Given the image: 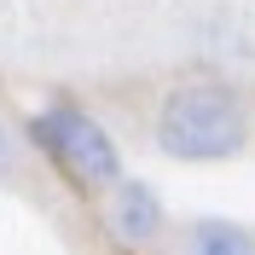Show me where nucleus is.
Returning <instances> with one entry per match:
<instances>
[{"instance_id": "obj_3", "label": "nucleus", "mask_w": 255, "mask_h": 255, "mask_svg": "<svg viewBox=\"0 0 255 255\" xmlns=\"http://www.w3.org/2000/svg\"><path fill=\"white\" fill-rule=\"evenodd\" d=\"M111 221H116V232H122L128 244H151V238H157V226H162V203H157V191L139 186V180H122V186H116V209H111Z\"/></svg>"}, {"instance_id": "obj_2", "label": "nucleus", "mask_w": 255, "mask_h": 255, "mask_svg": "<svg viewBox=\"0 0 255 255\" xmlns=\"http://www.w3.org/2000/svg\"><path fill=\"white\" fill-rule=\"evenodd\" d=\"M29 133L64 174L81 180V186H116V174H122V157H116L111 133L87 111H76V105H47L29 122Z\"/></svg>"}, {"instance_id": "obj_4", "label": "nucleus", "mask_w": 255, "mask_h": 255, "mask_svg": "<svg viewBox=\"0 0 255 255\" xmlns=\"http://www.w3.org/2000/svg\"><path fill=\"white\" fill-rule=\"evenodd\" d=\"M191 255H255V238L244 226H232V221H197Z\"/></svg>"}, {"instance_id": "obj_1", "label": "nucleus", "mask_w": 255, "mask_h": 255, "mask_svg": "<svg viewBox=\"0 0 255 255\" xmlns=\"http://www.w3.org/2000/svg\"><path fill=\"white\" fill-rule=\"evenodd\" d=\"M157 145L180 162H221L244 145V105L209 81L174 87L157 111Z\"/></svg>"}, {"instance_id": "obj_5", "label": "nucleus", "mask_w": 255, "mask_h": 255, "mask_svg": "<svg viewBox=\"0 0 255 255\" xmlns=\"http://www.w3.org/2000/svg\"><path fill=\"white\" fill-rule=\"evenodd\" d=\"M12 174V139H6V128H0V180Z\"/></svg>"}]
</instances>
